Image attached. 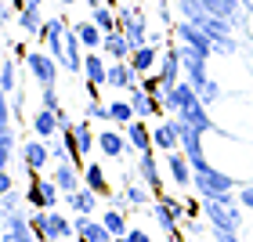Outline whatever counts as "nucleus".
<instances>
[{"label": "nucleus", "mask_w": 253, "mask_h": 242, "mask_svg": "<svg viewBox=\"0 0 253 242\" xmlns=\"http://www.w3.org/2000/svg\"><path fill=\"white\" fill-rule=\"evenodd\" d=\"M206 156L213 166H221L224 174H232L239 184L253 181V141L224 130H210L206 134Z\"/></svg>", "instance_id": "f257e3e1"}, {"label": "nucleus", "mask_w": 253, "mask_h": 242, "mask_svg": "<svg viewBox=\"0 0 253 242\" xmlns=\"http://www.w3.org/2000/svg\"><path fill=\"white\" fill-rule=\"evenodd\" d=\"M213 109V120H217V130L224 134H235V137H246L253 141V98L246 94H224Z\"/></svg>", "instance_id": "f03ea898"}, {"label": "nucleus", "mask_w": 253, "mask_h": 242, "mask_svg": "<svg viewBox=\"0 0 253 242\" xmlns=\"http://www.w3.org/2000/svg\"><path fill=\"white\" fill-rule=\"evenodd\" d=\"M192 192H199V199H232V195L239 192V181L232 174H224L221 166L203 163V166H195Z\"/></svg>", "instance_id": "7ed1b4c3"}, {"label": "nucleus", "mask_w": 253, "mask_h": 242, "mask_svg": "<svg viewBox=\"0 0 253 242\" xmlns=\"http://www.w3.org/2000/svg\"><path fill=\"white\" fill-rule=\"evenodd\" d=\"M203 217L213 228H228V232H243L246 228V210L235 195L232 199H203Z\"/></svg>", "instance_id": "20e7f679"}, {"label": "nucleus", "mask_w": 253, "mask_h": 242, "mask_svg": "<svg viewBox=\"0 0 253 242\" xmlns=\"http://www.w3.org/2000/svg\"><path fill=\"white\" fill-rule=\"evenodd\" d=\"M29 221H33V232H37V239H54V242H62L76 232V221H65L62 213H54V210H33L29 213Z\"/></svg>", "instance_id": "39448f33"}, {"label": "nucleus", "mask_w": 253, "mask_h": 242, "mask_svg": "<svg viewBox=\"0 0 253 242\" xmlns=\"http://www.w3.org/2000/svg\"><path fill=\"white\" fill-rule=\"evenodd\" d=\"M51 54L58 58V65L65 69V73H84V54H87V47L80 43V37H76L73 26H69V33L62 37V43H54V47H51Z\"/></svg>", "instance_id": "423d86ee"}, {"label": "nucleus", "mask_w": 253, "mask_h": 242, "mask_svg": "<svg viewBox=\"0 0 253 242\" xmlns=\"http://www.w3.org/2000/svg\"><path fill=\"white\" fill-rule=\"evenodd\" d=\"M26 69H29V76H33L37 87H54L62 65H58V58H54L51 51H29L26 54Z\"/></svg>", "instance_id": "0eeeda50"}, {"label": "nucleus", "mask_w": 253, "mask_h": 242, "mask_svg": "<svg viewBox=\"0 0 253 242\" xmlns=\"http://www.w3.org/2000/svg\"><path fill=\"white\" fill-rule=\"evenodd\" d=\"M163 166H167V177H170V184H174V188L188 192L192 184H195V166H192V159H188L185 152H181V148H174V152H167Z\"/></svg>", "instance_id": "6e6552de"}, {"label": "nucleus", "mask_w": 253, "mask_h": 242, "mask_svg": "<svg viewBox=\"0 0 253 242\" xmlns=\"http://www.w3.org/2000/svg\"><path fill=\"white\" fill-rule=\"evenodd\" d=\"M148 213H152L156 228H159L170 242H185V221H181V213H174L163 199H156L152 206H148Z\"/></svg>", "instance_id": "1a4fd4ad"}, {"label": "nucleus", "mask_w": 253, "mask_h": 242, "mask_svg": "<svg viewBox=\"0 0 253 242\" xmlns=\"http://www.w3.org/2000/svg\"><path fill=\"white\" fill-rule=\"evenodd\" d=\"M156 73H159V80H163L167 87H177L181 80H185V65H181V47H177V43H167V47H163Z\"/></svg>", "instance_id": "9d476101"}, {"label": "nucleus", "mask_w": 253, "mask_h": 242, "mask_svg": "<svg viewBox=\"0 0 253 242\" xmlns=\"http://www.w3.org/2000/svg\"><path fill=\"white\" fill-rule=\"evenodd\" d=\"M174 37H177V43H185V47H195V51H203L206 58H213V40L206 37V33L195 26V22H188V18H181L177 26H174Z\"/></svg>", "instance_id": "9b49d317"}, {"label": "nucleus", "mask_w": 253, "mask_h": 242, "mask_svg": "<svg viewBox=\"0 0 253 242\" xmlns=\"http://www.w3.org/2000/svg\"><path fill=\"white\" fill-rule=\"evenodd\" d=\"M98 148L105 159H126V152H130V137H126V130H120V126H109V130H98Z\"/></svg>", "instance_id": "f8f14e48"}, {"label": "nucleus", "mask_w": 253, "mask_h": 242, "mask_svg": "<svg viewBox=\"0 0 253 242\" xmlns=\"http://www.w3.org/2000/svg\"><path fill=\"white\" fill-rule=\"evenodd\" d=\"M159 166H163V163L152 156V148L137 156V174H141V181H145L156 195H163V192H167V181H163V170H159Z\"/></svg>", "instance_id": "ddd939ff"}, {"label": "nucleus", "mask_w": 253, "mask_h": 242, "mask_svg": "<svg viewBox=\"0 0 253 242\" xmlns=\"http://www.w3.org/2000/svg\"><path fill=\"white\" fill-rule=\"evenodd\" d=\"M4 242H40L37 232H33V221L26 217V210L4 217Z\"/></svg>", "instance_id": "4468645a"}, {"label": "nucleus", "mask_w": 253, "mask_h": 242, "mask_svg": "<svg viewBox=\"0 0 253 242\" xmlns=\"http://www.w3.org/2000/svg\"><path fill=\"white\" fill-rule=\"evenodd\" d=\"M76 235L80 242H116V235L105 228V221H94L90 213H76Z\"/></svg>", "instance_id": "2eb2a0df"}, {"label": "nucleus", "mask_w": 253, "mask_h": 242, "mask_svg": "<svg viewBox=\"0 0 253 242\" xmlns=\"http://www.w3.org/2000/svg\"><path fill=\"white\" fill-rule=\"evenodd\" d=\"M126 98L134 101V112H137V120H152V116H159V112H167L163 105H159V98L156 94H148V90L141 87V80L126 90Z\"/></svg>", "instance_id": "dca6fc26"}, {"label": "nucleus", "mask_w": 253, "mask_h": 242, "mask_svg": "<svg viewBox=\"0 0 253 242\" xmlns=\"http://www.w3.org/2000/svg\"><path fill=\"white\" fill-rule=\"evenodd\" d=\"M51 141H43V137H33V141L22 145V166L26 170H43L51 163Z\"/></svg>", "instance_id": "f3484780"}, {"label": "nucleus", "mask_w": 253, "mask_h": 242, "mask_svg": "<svg viewBox=\"0 0 253 242\" xmlns=\"http://www.w3.org/2000/svg\"><path fill=\"white\" fill-rule=\"evenodd\" d=\"M29 126H33L37 137H43V141H51V137L62 134V123L54 116V109H43V105H37V112H29Z\"/></svg>", "instance_id": "a211bd4d"}, {"label": "nucleus", "mask_w": 253, "mask_h": 242, "mask_svg": "<svg viewBox=\"0 0 253 242\" xmlns=\"http://www.w3.org/2000/svg\"><path fill=\"white\" fill-rule=\"evenodd\" d=\"M137 69L130 65V58H123V62H109V83L105 87H112V90H120V94H126L134 83H137Z\"/></svg>", "instance_id": "6ab92c4d"}, {"label": "nucleus", "mask_w": 253, "mask_h": 242, "mask_svg": "<svg viewBox=\"0 0 253 242\" xmlns=\"http://www.w3.org/2000/svg\"><path fill=\"white\" fill-rule=\"evenodd\" d=\"M84 80L87 83H109V54L105 51H87L84 54Z\"/></svg>", "instance_id": "aec40b11"}, {"label": "nucleus", "mask_w": 253, "mask_h": 242, "mask_svg": "<svg viewBox=\"0 0 253 242\" xmlns=\"http://www.w3.org/2000/svg\"><path fill=\"white\" fill-rule=\"evenodd\" d=\"M73 29H76V37H80V43H84L87 51H101L105 47V29H101L94 18H80Z\"/></svg>", "instance_id": "412c9836"}, {"label": "nucleus", "mask_w": 253, "mask_h": 242, "mask_svg": "<svg viewBox=\"0 0 253 242\" xmlns=\"http://www.w3.org/2000/svg\"><path fill=\"white\" fill-rule=\"evenodd\" d=\"M101 51L109 54V62H123V58L134 54V43H130V37H126L123 29H112V33H105V47Z\"/></svg>", "instance_id": "4be33fe9"}, {"label": "nucleus", "mask_w": 253, "mask_h": 242, "mask_svg": "<svg viewBox=\"0 0 253 242\" xmlns=\"http://www.w3.org/2000/svg\"><path fill=\"white\" fill-rule=\"evenodd\" d=\"M159 54H163V47H156V43H141V47H134V54H130V65L137 69V76H148V73H156V65H159Z\"/></svg>", "instance_id": "5701e85b"}, {"label": "nucleus", "mask_w": 253, "mask_h": 242, "mask_svg": "<svg viewBox=\"0 0 253 242\" xmlns=\"http://www.w3.org/2000/svg\"><path fill=\"white\" fill-rule=\"evenodd\" d=\"M98 199H101V195H98L94 188L80 184L76 192H69V195H65V206H69V210H76V213H90V217H94V210H98Z\"/></svg>", "instance_id": "b1692460"}, {"label": "nucleus", "mask_w": 253, "mask_h": 242, "mask_svg": "<svg viewBox=\"0 0 253 242\" xmlns=\"http://www.w3.org/2000/svg\"><path fill=\"white\" fill-rule=\"evenodd\" d=\"M156 148H163V152H174V148H181V126L177 120H163V123H156Z\"/></svg>", "instance_id": "393cba45"}, {"label": "nucleus", "mask_w": 253, "mask_h": 242, "mask_svg": "<svg viewBox=\"0 0 253 242\" xmlns=\"http://www.w3.org/2000/svg\"><path fill=\"white\" fill-rule=\"evenodd\" d=\"M148 26H152V18H148L145 11H134V18L123 22V33L130 37L134 47H141V43H148Z\"/></svg>", "instance_id": "a878e982"}, {"label": "nucleus", "mask_w": 253, "mask_h": 242, "mask_svg": "<svg viewBox=\"0 0 253 242\" xmlns=\"http://www.w3.org/2000/svg\"><path fill=\"white\" fill-rule=\"evenodd\" d=\"M123 130H126V137H130V145L137 148V152H148V148H156V137H152V130H148V123H145V120L126 123Z\"/></svg>", "instance_id": "bb28decb"}, {"label": "nucleus", "mask_w": 253, "mask_h": 242, "mask_svg": "<svg viewBox=\"0 0 253 242\" xmlns=\"http://www.w3.org/2000/svg\"><path fill=\"white\" fill-rule=\"evenodd\" d=\"M51 177L58 181V188H62L65 195H69V192H76L80 184H84V181H80V166H76V163H58Z\"/></svg>", "instance_id": "cd10ccee"}, {"label": "nucleus", "mask_w": 253, "mask_h": 242, "mask_svg": "<svg viewBox=\"0 0 253 242\" xmlns=\"http://www.w3.org/2000/svg\"><path fill=\"white\" fill-rule=\"evenodd\" d=\"M109 112H112V123H116V126H126V123H134V120H137V112H134V101L126 98V94L112 98V101H109Z\"/></svg>", "instance_id": "c85d7f7f"}, {"label": "nucleus", "mask_w": 253, "mask_h": 242, "mask_svg": "<svg viewBox=\"0 0 253 242\" xmlns=\"http://www.w3.org/2000/svg\"><path fill=\"white\" fill-rule=\"evenodd\" d=\"M15 22L22 26V33H29V37H40V29H43V22H47V18L40 15V7L26 4V7L18 11V18H15Z\"/></svg>", "instance_id": "c756f323"}, {"label": "nucleus", "mask_w": 253, "mask_h": 242, "mask_svg": "<svg viewBox=\"0 0 253 242\" xmlns=\"http://www.w3.org/2000/svg\"><path fill=\"white\" fill-rule=\"evenodd\" d=\"M69 33V26H65V18H47L43 22V29H40V43L43 47H54V43H62V37Z\"/></svg>", "instance_id": "7c9ffc66"}, {"label": "nucleus", "mask_w": 253, "mask_h": 242, "mask_svg": "<svg viewBox=\"0 0 253 242\" xmlns=\"http://www.w3.org/2000/svg\"><path fill=\"white\" fill-rule=\"evenodd\" d=\"M84 184H87V188H94L98 195H112V192H109V177H105V170H101V163H87V166H84Z\"/></svg>", "instance_id": "2f4dec72"}, {"label": "nucleus", "mask_w": 253, "mask_h": 242, "mask_svg": "<svg viewBox=\"0 0 253 242\" xmlns=\"http://www.w3.org/2000/svg\"><path fill=\"white\" fill-rule=\"evenodd\" d=\"M18 90V65L15 58H4V65H0V94L11 98Z\"/></svg>", "instance_id": "473e14b6"}, {"label": "nucleus", "mask_w": 253, "mask_h": 242, "mask_svg": "<svg viewBox=\"0 0 253 242\" xmlns=\"http://www.w3.org/2000/svg\"><path fill=\"white\" fill-rule=\"evenodd\" d=\"M73 130H76V145H80V156L87 159L90 152H94V145H98V134H94V126H90V120H87V123H76Z\"/></svg>", "instance_id": "72a5a7b5"}, {"label": "nucleus", "mask_w": 253, "mask_h": 242, "mask_svg": "<svg viewBox=\"0 0 253 242\" xmlns=\"http://www.w3.org/2000/svg\"><path fill=\"white\" fill-rule=\"evenodd\" d=\"M90 18H94V22H98V26L105 29V33L120 29V15H116V7H112V4H101L98 11H90Z\"/></svg>", "instance_id": "f704fd0d"}, {"label": "nucleus", "mask_w": 253, "mask_h": 242, "mask_svg": "<svg viewBox=\"0 0 253 242\" xmlns=\"http://www.w3.org/2000/svg\"><path fill=\"white\" fill-rule=\"evenodd\" d=\"M11 152H15V126H0V170H7Z\"/></svg>", "instance_id": "c9c22d12"}, {"label": "nucleus", "mask_w": 253, "mask_h": 242, "mask_svg": "<svg viewBox=\"0 0 253 242\" xmlns=\"http://www.w3.org/2000/svg\"><path fill=\"white\" fill-rule=\"evenodd\" d=\"M101 221H105V228H109L112 235H126V232H130V224H126V213H123V210H112V206H109V213L101 217Z\"/></svg>", "instance_id": "e433bc0d"}, {"label": "nucleus", "mask_w": 253, "mask_h": 242, "mask_svg": "<svg viewBox=\"0 0 253 242\" xmlns=\"http://www.w3.org/2000/svg\"><path fill=\"white\" fill-rule=\"evenodd\" d=\"M22 202H26V195H18L15 188L11 192H0V213H22Z\"/></svg>", "instance_id": "4c0bfd02"}, {"label": "nucleus", "mask_w": 253, "mask_h": 242, "mask_svg": "<svg viewBox=\"0 0 253 242\" xmlns=\"http://www.w3.org/2000/svg\"><path fill=\"white\" fill-rule=\"evenodd\" d=\"M87 120L90 123H112V112H109V101H90V105H87Z\"/></svg>", "instance_id": "58836bf2"}, {"label": "nucleus", "mask_w": 253, "mask_h": 242, "mask_svg": "<svg viewBox=\"0 0 253 242\" xmlns=\"http://www.w3.org/2000/svg\"><path fill=\"white\" fill-rule=\"evenodd\" d=\"M40 105H43V109H62L58 83H54V87H40Z\"/></svg>", "instance_id": "ea45409f"}, {"label": "nucleus", "mask_w": 253, "mask_h": 242, "mask_svg": "<svg viewBox=\"0 0 253 242\" xmlns=\"http://www.w3.org/2000/svg\"><path fill=\"white\" fill-rule=\"evenodd\" d=\"M235 199L243 202V210H246V213H253V181H246V184H239Z\"/></svg>", "instance_id": "a19ab883"}, {"label": "nucleus", "mask_w": 253, "mask_h": 242, "mask_svg": "<svg viewBox=\"0 0 253 242\" xmlns=\"http://www.w3.org/2000/svg\"><path fill=\"white\" fill-rule=\"evenodd\" d=\"M152 4H156V22H159V26H174V15H170V7H167V0H152Z\"/></svg>", "instance_id": "79ce46f5"}, {"label": "nucleus", "mask_w": 253, "mask_h": 242, "mask_svg": "<svg viewBox=\"0 0 253 242\" xmlns=\"http://www.w3.org/2000/svg\"><path fill=\"white\" fill-rule=\"evenodd\" d=\"M109 206H112V210H123V213H130V206H134V202L126 199V195H120V192H112V195H109Z\"/></svg>", "instance_id": "37998d69"}, {"label": "nucleus", "mask_w": 253, "mask_h": 242, "mask_svg": "<svg viewBox=\"0 0 253 242\" xmlns=\"http://www.w3.org/2000/svg\"><path fill=\"white\" fill-rule=\"evenodd\" d=\"M126 235H130V242H152V235H148L145 228H130Z\"/></svg>", "instance_id": "c03bdc74"}, {"label": "nucleus", "mask_w": 253, "mask_h": 242, "mask_svg": "<svg viewBox=\"0 0 253 242\" xmlns=\"http://www.w3.org/2000/svg\"><path fill=\"white\" fill-rule=\"evenodd\" d=\"M7 47H11V54H15V58H22V62H26V54H29V47H26V43H7Z\"/></svg>", "instance_id": "a18cd8bd"}, {"label": "nucleus", "mask_w": 253, "mask_h": 242, "mask_svg": "<svg viewBox=\"0 0 253 242\" xmlns=\"http://www.w3.org/2000/svg\"><path fill=\"white\" fill-rule=\"evenodd\" d=\"M11 188H15V177L4 170V174H0V192H11Z\"/></svg>", "instance_id": "49530a36"}, {"label": "nucleus", "mask_w": 253, "mask_h": 242, "mask_svg": "<svg viewBox=\"0 0 253 242\" xmlns=\"http://www.w3.org/2000/svg\"><path fill=\"white\" fill-rule=\"evenodd\" d=\"M84 4H87V7H90V11H98V7H101V4H105V0H84Z\"/></svg>", "instance_id": "de8ad7c7"}, {"label": "nucleus", "mask_w": 253, "mask_h": 242, "mask_svg": "<svg viewBox=\"0 0 253 242\" xmlns=\"http://www.w3.org/2000/svg\"><path fill=\"white\" fill-rule=\"evenodd\" d=\"M243 235H246V242H253V224H246V228H243Z\"/></svg>", "instance_id": "09e8293b"}, {"label": "nucleus", "mask_w": 253, "mask_h": 242, "mask_svg": "<svg viewBox=\"0 0 253 242\" xmlns=\"http://www.w3.org/2000/svg\"><path fill=\"white\" fill-rule=\"evenodd\" d=\"M246 33H250V40H253V15L246 18Z\"/></svg>", "instance_id": "8fccbe9b"}, {"label": "nucleus", "mask_w": 253, "mask_h": 242, "mask_svg": "<svg viewBox=\"0 0 253 242\" xmlns=\"http://www.w3.org/2000/svg\"><path fill=\"white\" fill-rule=\"evenodd\" d=\"M58 4H62V7H73V4H80V0H58Z\"/></svg>", "instance_id": "3c124183"}, {"label": "nucleus", "mask_w": 253, "mask_h": 242, "mask_svg": "<svg viewBox=\"0 0 253 242\" xmlns=\"http://www.w3.org/2000/svg\"><path fill=\"white\" fill-rule=\"evenodd\" d=\"M116 242H130V235H116Z\"/></svg>", "instance_id": "603ef678"}, {"label": "nucleus", "mask_w": 253, "mask_h": 242, "mask_svg": "<svg viewBox=\"0 0 253 242\" xmlns=\"http://www.w3.org/2000/svg\"><path fill=\"white\" fill-rule=\"evenodd\" d=\"M26 4H33V7H40V4H43V0H26Z\"/></svg>", "instance_id": "864d4df0"}, {"label": "nucleus", "mask_w": 253, "mask_h": 242, "mask_svg": "<svg viewBox=\"0 0 253 242\" xmlns=\"http://www.w3.org/2000/svg\"><path fill=\"white\" fill-rule=\"evenodd\" d=\"M120 4H134V0H116V7H120Z\"/></svg>", "instance_id": "5fc2aeb1"}, {"label": "nucleus", "mask_w": 253, "mask_h": 242, "mask_svg": "<svg viewBox=\"0 0 253 242\" xmlns=\"http://www.w3.org/2000/svg\"><path fill=\"white\" fill-rule=\"evenodd\" d=\"M43 242H54V239H43Z\"/></svg>", "instance_id": "6e6d98bb"}, {"label": "nucleus", "mask_w": 253, "mask_h": 242, "mask_svg": "<svg viewBox=\"0 0 253 242\" xmlns=\"http://www.w3.org/2000/svg\"><path fill=\"white\" fill-rule=\"evenodd\" d=\"M185 242H192V239H185Z\"/></svg>", "instance_id": "4d7b16f0"}]
</instances>
